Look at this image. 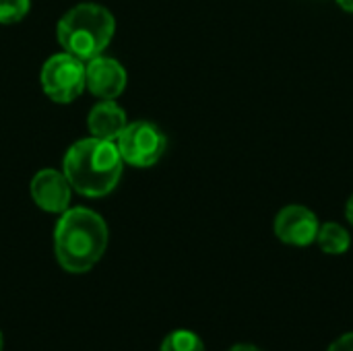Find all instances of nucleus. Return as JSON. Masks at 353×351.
<instances>
[{"label": "nucleus", "instance_id": "2", "mask_svg": "<svg viewBox=\"0 0 353 351\" xmlns=\"http://www.w3.org/2000/svg\"><path fill=\"white\" fill-rule=\"evenodd\" d=\"M122 155L114 141L83 139L64 155V176L72 190L85 197L110 194L122 176Z\"/></svg>", "mask_w": 353, "mask_h": 351}, {"label": "nucleus", "instance_id": "16", "mask_svg": "<svg viewBox=\"0 0 353 351\" xmlns=\"http://www.w3.org/2000/svg\"><path fill=\"white\" fill-rule=\"evenodd\" d=\"M230 351H261L259 348H254V345H246V343H242V345H234Z\"/></svg>", "mask_w": 353, "mask_h": 351}, {"label": "nucleus", "instance_id": "1", "mask_svg": "<svg viewBox=\"0 0 353 351\" xmlns=\"http://www.w3.org/2000/svg\"><path fill=\"white\" fill-rule=\"evenodd\" d=\"M108 248V225L91 209H66L54 230V250L60 267L81 275L91 271Z\"/></svg>", "mask_w": 353, "mask_h": 351}, {"label": "nucleus", "instance_id": "14", "mask_svg": "<svg viewBox=\"0 0 353 351\" xmlns=\"http://www.w3.org/2000/svg\"><path fill=\"white\" fill-rule=\"evenodd\" d=\"M345 215H347V221L353 225V194L350 197V201H347V207H345Z\"/></svg>", "mask_w": 353, "mask_h": 351}, {"label": "nucleus", "instance_id": "5", "mask_svg": "<svg viewBox=\"0 0 353 351\" xmlns=\"http://www.w3.org/2000/svg\"><path fill=\"white\" fill-rule=\"evenodd\" d=\"M41 87L56 103L74 101L87 87L85 62L66 52L48 58L41 68Z\"/></svg>", "mask_w": 353, "mask_h": 351}, {"label": "nucleus", "instance_id": "8", "mask_svg": "<svg viewBox=\"0 0 353 351\" xmlns=\"http://www.w3.org/2000/svg\"><path fill=\"white\" fill-rule=\"evenodd\" d=\"M85 83L95 97L114 101L126 87V70L118 60L97 56L85 66Z\"/></svg>", "mask_w": 353, "mask_h": 351}, {"label": "nucleus", "instance_id": "17", "mask_svg": "<svg viewBox=\"0 0 353 351\" xmlns=\"http://www.w3.org/2000/svg\"><path fill=\"white\" fill-rule=\"evenodd\" d=\"M4 348V337H2V331H0V351Z\"/></svg>", "mask_w": 353, "mask_h": 351}, {"label": "nucleus", "instance_id": "3", "mask_svg": "<svg viewBox=\"0 0 353 351\" xmlns=\"http://www.w3.org/2000/svg\"><path fill=\"white\" fill-rule=\"evenodd\" d=\"M116 31L112 12L99 4H77L58 23V41L62 50L83 62L105 52Z\"/></svg>", "mask_w": 353, "mask_h": 351}, {"label": "nucleus", "instance_id": "10", "mask_svg": "<svg viewBox=\"0 0 353 351\" xmlns=\"http://www.w3.org/2000/svg\"><path fill=\"white\" fill-rule=\"evenodd\" d=\"M316 242H319L321 250L327 254H343L352 246V236L343 225L331 221V223H325L319 228Z\"/></svg>", "mask_w": 353, "mask_h": 351}, {"label": "nucleus", "instance_id": "11", "mask_svg": "<svg viewBox=\"0 0 353 351\" xmlns=\"http://www.w3.org/2000/svg\"><path fill=\"white\" fill-rule=\"evenodd\" d=\"M159 351H205V345L192 331H174L163 339Z\"/></svg>", "mask_w": 353, "mask_h": 351}, {"label": "nucleus", "instance_id": "12", "mask_svg": "<svg viewBox=\"0 0 353 351\" xmlns=\"http://www.w3.org/2000/svg\"><path fill=\"white\" fill-rule=\"evenodd\" d=\"M31 2L29 0H0V23L12 25L27 17Z\"/></svg>", "mask_w": 353, "mask_h": 351}, {"label": "nucleus", "instance_id": "6", "mask_svg": "<svg viewBox=\"0 0 353 351\" xmlns=\"http://www.w3.org/2000/svg\"><path fill=\"white\" fill-rule=\"evenodd\" d=\"M275 236L290 246H308L316 242L319 234V219L316 215L302 207V205H290L281 209L275 217Z\"/></svg>", "mask_w": 353, "mask_h": 351}, {"label": "nucleus", "instance_id": "15", "mask_svg": "<svg viewBox=\"0 0 353 351\" xmlns=\"http://www.w3.org/2000/svg\"><path fill=\"white\" fill-rule=\"evenodd\" d=\"M337 4L343 8V10H347V12H353V0H337Z\"/></svg>", "mask_w": 353, "mask_h": 351}, {"label": "nucleus", "instance_id": "13", "mask_svg": "<svg viewBox=\"0 0 353 351\" xmlns=\"http://www.w3.org/2000/svg\"><path fill=\"white\" fill-rule=\"evenodd\" d=\"M329 351H353V333H347V335L339 337L337 341H333Z\"/></svg>", "mask_w": 353, "mask_h": 351}, {"label": "nucleus", "instance_id": "9", "mask_svg": "<svg viewBox=\"0 0 353 351\" xmlns=\"http://www.w3.org/2000/svg\"><path fill=\"white\" fill-rule=\"evenodd\" d=\"M89 132L95 139H103V141H114L120 137V132L126 128V114L120 106H116L110 99L99 101L97 106H93V110L89 112Z\"/></svg>", "mask_w": 353, "mask_h": 351}, {"label": "nucleus", "instance_id": "7", "mask_svg": "<svg viewBox=\"0 0 353 351\" xmlns=\"http://www.w3.org/2000/svg\"><path fill=\"white\" fill-rule=\"evenodd\" d=\"M29 190H31L33 203L48 213H60L62 215L70 205L72 186L68 184L64 172H56V170L37 172L31 180Z\"/></svg>", "mask_w": 353, "mask_h": 351}, {"label": "nucleus", "instance_id": "4", "mask_svg": "<svg viewBox=\"0 0 353 351\" xmlns=\"http://www.w3.org/2000/svg\"><path fill=\"white\" fill-rule=\"evenodd\" d=\"M116 147L126 163L134 168H151L165 153L168 139L153 122L139 120L126 124V128L116 139Z\"/></svg>", "mask_w": 353, "mask_h": 351}]
</instances>
